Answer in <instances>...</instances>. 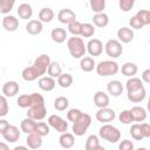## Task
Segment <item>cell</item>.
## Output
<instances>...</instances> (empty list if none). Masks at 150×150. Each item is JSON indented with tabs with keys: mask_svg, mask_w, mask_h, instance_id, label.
<instances>
[{
	"mask_svg": "<svg viewBox=\"0 0 150 150\" xmlns=\"http://www.w3.org/2000/svg\"><path fill=\"white\" fill-rule=\"evenodd\" d=\"M67 47L71 57L74 59H81L87 53L84 41L82 40V38H79V36L73 35V38H69L67 41Z\"/></svg>",
	"mask_w": 150,
	"mask_h": 150,
	"instance_id": "cell-1",
	"label": "cell"
},
{
	"mask_svg": "<svg viewBox=\"0 0 150 150\" xmlns=\"http://www.w3.org/2000/svg\"><path fill=\"white\" fill-rule=\"evenodd\" d=\"M98 136L109 143H117L121 139V131L116 127L104 123L98 130Z\"/></svg>",
	"mask_w": 150,
	"mask_h": 150,
	"instance_id": "cell-2",
	"label": "cell"
},
{
	"mask_svg": "<svg viewBox=\"0 0 150 150\" xmlns=\"http://www.w3.org/2000/svg\"><path fill=\"white\" fill-rule=\"evenodd\" d=\"M95 70L97 75L100 76H111L118 73L120 67L117 62L112 60H105V61H101L100 63H97L95 66Z\"/></svg>",
	"mask_w": 150,
	"mask_h": 150,
	"instance_id": "cell-3",
	"label": "cell"
},
{
	"mask_svg": "<svg viewBox=\"0 0 150 150\" xmlns=\"http://www.w3.org/2000/svg\"><path fill=\"white\" fill-rule=\"evenodd\" d=\"M90 124H91V116L89 114L82 112L81 116L73 122V127H71L73 134L75 136H83L87 132Z\"/></svg>",
	"mask_w": 150,
	"mask_h": 150,
	"instance_id": "cell-4",
	"label": "cell"
},
{
	"mask_svg": "<svg viewBox=\"0 0 150 150\" xmlns=\"http://www.w3.org/2000/svg\"><path fill=\"white\" fill-rule=\"evenodd\" d=\"M104 50L107 53V55L111 59H117L122 55L123 53V47H122V43L116 40V39H111V40H108L104 45Z\"/></svg>",
	"mask_w": 150,
	"mask_h": 150,
	"instance_id": "cell-5",
	"label": "cell"
},
{
	"mask_svg": "<svg viewBox=\"0 0 150 150\" xmlns=\"http://www.w3.org/2000/svg\"><path fill=\"white\" fill-rule=\"evenodd\" d=\"M50 63V57L48 54H41L39 55L35 60H34V63H33V67L35 68V70L38 71V74L40 76H43L46 73H47V69H48V66Z\"/></svg>",
	"mask_w": 150,
	"mask_h": 150,
	"instance_id": "cell-6",
	"label": "cell"
},
{
	"mask_svg": "<svg viewBox=\"0 0 150 150\" xmlns=\"http://www.w3.org/2000/svg\"><path fill=\"white\" fill-rule=\"evenodd\" d=\"M95 117L101 123H110V122H112L115 120L116 114H115L114 109L104 107V108H98V110L95 114Z\"/></svg>",
	"mask_w": 150,
	"mask_h": 150,
	"instance_id": "cell-7",
	"label": "cell"
},
{
	"mask_svg": "<svg viewBox=\"0 0 150 150\" xmlns=\"http://www.w3.org/2000/svg\"><path fill=\"white\" fill-rule=\"evenodd\" d=\"M48 124H49V127H52V128H54L57 132H64V131H67L68 130V122H66L61 116H59V115H50L49 117H48Z\"/></svg>",
	"mask_w": 150,
	"mask_h": 150,
	"instance_id": "cell-8",
	"label": "cell"
},
{
	"mask_svg": "<svg viewBox=\"0 0 150 150\" xmlns=\"http://www.w3.org/2000/svg\"><path fill=\"white\" fill-rule=\"evenodd\" d=\"M47 115V109L45 104L39 105H30L27 111V117L33 118L35 121H42Z\"/></svg>",
	"mask_w": 150,
	"mask_h": 150,
	"instance_id": "cell-9",
	"label": "cell"
},
{
	"mask_svg": "<svg viewBox=\"0 0 150 150\" xmlns=\"http://www.w3.org/2000/svg\"><path fill=\"white\" fill-rule=\"evenodd\" d=\"M86 49L90 56H98L103 52V43L98 39H91L86 45Z\"/></svg>",
	"mask_w": 150,
	"mask_h": 150,
	"instance_id": "cell-10",
	"label": "cell"
},
{
	"mask_svg": "<svg viewBox=\"0 0 150 150\" xmlns=\"http://www.w3.org/2000/svg\"><path fill=\"white\" fill-rule=\"evenodd\" d=\"M2 137H4V139H5L6 142H8V143H15V142H18L19 138H20V130H19L18 127L9 124L8 128L4 131Z\"/></svg>",
	"mask_w": 150,
	"mask_h": 150,
	"instance_id": "cell-11",
	"label": "cell"
},
{
	"mask_svg": "<svg viewBox=\"0 0 150 150\" xmlns=\"http://www.w3.org/2000/svg\"><path fill=\"white\" fill-rule=\"evenodd\" d=\"M127 96H128V100L130 102H132V103H139V102L144 101V98L146 96V90H145V88L143 86V87H141V88H138L136 90L128 91Z\"/></svg>",
	"mask_w": 150,
	"mask_h": 150,
	"instance_id": "cell-12",
	"label": "cell"
},
{
	"mask_svg": "<svg viewBox=\"0 0 150 150\" xmlns=\"http://www.w3.org/2000/svg\"><path fill=\"white\" fill-rule=\"evenodd\" d=\"M2 27L7 32H15L19 28V20L14 15L6 14L2 19Z\"/></svg>",
	"mask_w": 150,
	"mask_h": 150,
	"instance_id": "cell-13",
	"label": "cell"
},
{
	"mask_svg": "<svg viewBox=\"0 0 150 150\" xmlns=\"http://www.w3.org/2000/svg\"><path fill=\"white\" fill-rule=\"evenodd\" d=\"M117 38L121 43H129L134 40V30L129 27H121L117 30Z\"/></svg>",
	"mask_w": 150,
	"mask_h": 150,
	"instance_id": "cell-14",
	"label": "cell"
},
{
	"mask_svg": "<svg viewBox=\"0 0 150 150\" xmlns=\"http://www.w3.org/2000/svg\"><path fill=\"white\" fill-rule=\"evenodd\" d=\"M76 19V14L74 11H71L70 8H62L59 13H57V20L61 23L68 25L70 21Z\"/></svg>",
	"mask_w": 150,
	"mask_h": 150,
	"instance_id": "cell-15",
	"label": "cell"
},
{
	"mask_svg": "<svg viewBox=\"0 0 150 150\" xmlns=\"http://www.w3.org/2000/svg\"><path fill=\"white\" fill-rule=\"evenodd\" d=\"M38 84H39V88L41 90L52 91L56 86V81H55V79H53L50 76H40Z\"/></svg>",
	"mask_w": 150,
	"mask_h": 150,
	"instance_id": "cell-16",
	"label": "cell"
},
{
	"mask_svg": "<svg viewBox=\"0 0 150 150\" xmlns=\"http://www.w3.org/2000/svg\"><path fill=\"white\" fill-rule=\"evenodd\" d=\"M19 84L15 81H7L4 86H2V94L6 97H14L18 93H19Z\"/></svg>",
	"mask_w": 150,
	"mask_h": 150,
	"instance_id": "cell-17",
	"label": "cell"
},
{
	"mask_svg": "<svg viewBox=\"0 0 150 150\" xmlns=\"http://www.w3.org/2000/svg\"><path fill=\"white\" fill-rule=\"evenodd\" d=\"M123 89H124V88H123V84H122V82L118 81V80L109 81L108 84H107V90H108V93H109L111 96H114V97L120 96V95L123 93Z\"/></svg>",
	"mask_w": 150,
	"mask_h": 150,
	"instance_id": "cell-18",
	"label": "cell"
},
{
	"mask_svg": "<svg viewBox=\"0 0 150 150\" xmlns=\"http://www.w3.org/2000/svg\"><path fill=\"white\" fill-rule=\"evenodd\" d=\"M59 143H60V145H61L62 148H64V149H70V148H73L74 144H75L74 134L67 132V131L61 132V135H60V137H59Z\"/></svg>",
	"mask_w": 150,
	"mask_h": 150,
	"instance_id": "cell-19",
	"label": "cell"
},
{
	"mask_svg": "<svg viewBox=\"0 0 150 150\" xmlns=\"http://www.w3.org/2000/svg\"><path fill=\"white\" fill-rule=\"evenodd\" d=\"M26 144L30 149H39V148L42 146V137L40 135H38L36 132L27 134Z\"/></svg>",
	"mask_w": 150,
	"mask_h": 150,
	"instance_id": "cell-20",
	"label": "cell"
},
{
	"mask_svg": "<svg viewBox=\"0 0 150 150\" xmlns=\"http://www.w3.org/2000/svg\"><path fill=\"white\" fill-rule=\"evenodd\" d=\"M43 26L40 20H29L26 25V32L30 35H38L42 32Z\"/></svg>",
	"mask_w": 150,
	"mask_h": 150,
	"instance_id": "cell-21",
	"label": "cell"
},
{
	"mask_svg": "<svg viewBox=\"0 0 150 150\" xmlns=\"http://www.w3.org/2000/svg\"><path fill=\"white\" fill-rule=\"evenodd\" d=\"M109 96L104 91H96L94 95V104L97 108H104L109 105Z\"/></svg>",
	"mask_w": 150,
	"mask_h": 150,
	"instance_id": "cell-22",
	"label": "cell"
},
{
	"mask_svg": "<svg viewBox=\"0 0 150 150\" xmlns=\"http://www.w3.org/2000/svg\"><path fill=\"white\" fill-rule=\"evenodd\" d=\"M130 114L134 122H143L146 118V110L143 107L135 105L130 109Z\"/></svg>",
	"mask_w": 150,
	"mask_h": 150,
	"instance_id": "cell-23",
	"label": "cell"
},
{
	"mask_svg": "<svg viewBox=\"0 0 150 150\" xmlns=\"http://www.w3.org/2000/svg\"><path fill=\"white\" fill-rule=\"evenodd\" d=\"M16 12H18L19 18H20V19H23V20H28V19H30L32 15H33V8H32V6H30L29 4H27V2H23V4L19 5Z\"/></svg>",
	"mask_w": 150,
	"mask_h": 150,
	"instance_id": "cell-24",
	"label": "cell"
},
{
	"mask_svg": "<svg viewBox=\"0 0 150 150\" xmlns=\"http://www.w3.org/2000/svg\"><path fill=\"white\" fill-rule=\"evenodd\" d=\"M95 61L91 56H83L81 57V61H80V68L81 70H83L84 73H90L95 69Z\"/></svg>",
	"mask_w": 150,
	"mask_h": 150,
	"instance_id": "cell-25",
	"label": "cell"
},
{
	"mask_svg": "<svg viewBox=\"0 0 150 150\" xmlns=\"http://www.w3.org/2000/svg\"><path fill=\"white\" fill-rule=\"evenodd\" d=\"M50 38H52V40H53L54 42H56V43H62V42H64L66 39H67V32H66V29H63V28L56 27V28H54V29L50 32Z\"/></svg>",
	"mask_w": 150,
	"mask_h": 150,
	"instance_id": "cell-26",
	"label": "cell"
},
{
	"mask_svg": "<svg viewBox=\"0 0 150 150\" xmlns=\"http://www.w3.org/2000/svg\"><path fill=\"white\" fill-rule=\"evenodd\" d=\"M93 22L96 27H100V28H103L105 26H108L109 23V16L108 14H105L104 12H101V13H95L94 16H93Z\"/></svg>",
	"mask_w": 150,
	"mask_h": 150,
	"instance_id": "cell-27",
	"label": "cell"
},
{
	"mask_svg": "<svg viewBox=\"0 0 150 150\" xmlns=\"http://www.w3.org/2000/svg\"><path fill=\"white\" fill-rule=\"evenodd\" d=\"M35 125H36V121L33 120V118H29V117H26L21 121L20 123V129L22 132L25 134H30V132H34L35 130Z\"/></svg>",
	"mask_w": 150,
	"mask_h": 150,
	"instance_id": "cell-28",
	"label": "cell"
},
{
	"mask_svg": "<svg viewBox=\"0 0 150 150\" xmlns=\"http://www.w3.org/2000/svg\"><path fill=\"white\" fill-rule=\"evenodd\" d=\"M84 146H86V150H103V146L100 144L98 137L96 135L88 136Z\"/></svg>",
	"mask_w": 150,
	"mask_h": 150,
	"instance_id": "cell-29",
	"label": "cell"
},
{
	"mask_svg": "<svg viewBox=\"0 0 150 150\" xmlns=\"http://www.w3.org/2000/svg\"><path fill=\"white\" fill-rule=\"evenodd\" d=\"M55 16V13L52 8L49 7H45V8H41L40 12H39V20L41 22H45V23H48L50 22Z\"/></svg>",
	"mask_w": 150,
	"mask_h": 150,
	"instance_id": "cell-30",
	"label": "cell"
},
{
	"mask_svg": "<svg viewBox=\"0 0 150 150\" xmlns=\"http://www.w3.org/2000/svg\"><path fill=\"white\" fill-rule=\"evenodd\" d=\"M21 76H22V79H23L25 81H27V82L35 81L38 77H40V75L38 74V71L35 70V68H34L33 66H30V67H26V68L22 70Z\"/></svg>",
	"mask_w": 150,
	"mask_h": 150,
	"instance_id": "cell-31",
	"label": "cell"
},
{
	"mask_svg": "<svg viewBox=\"0 0 150 150\" xmlns=\"http://www.w3.org/2000/svg\"><path fill=\"white\" fill-rule=\"evenodd\" d=\"M137 70H138V68H137L136 63H134V62H125V63L122 66V68H121L122 74H123L124 76H127V77L135 76L136 73H137Z\"/></svg>",
	"mask_w": 150,
	"mask_h": 150,
	"instance_id": "cell-32",
	"label": "cell"
},
{
	"mask_svg": "<svg viewBox=\"0 0 150 150\" xmlns=\"http://www.w3.org/2000/svg\"><path fill=\"white\" fill-rule=\"evenodd\" d=\"M47 73H48V76H50L53 79H57L60 76V74L62 73V68H61L59 62L50 61V63L48 66V69H47Z\"/></svg>",
	"mask_w": 150,
	"mask_h": 150,
	"instance_id": "cell-33",
	"label": "cell"
},
{
	"mask_svg": "<svg viewBox=\"0 0 150 150\" xmlns=\"http://www.w3.org/2000/svg\"><path fill=\"white\" fill-rule=\"evenodd\" d=\"M73 76L68 73H61L60 76L57 77V84L61 87V88H69L71 84H73Z\"/></svg>",
	"mask_w": 150,
	"mask_h": 150,
	"instance_id": "cell-34",
	"label": "cell"
},
{
	"mask_svg": "<svg viewBox=\"0 0 150 150\" xmlns=\"http://www.w3.org/2000/svg\"><path fill=\"white\" fill-rule=\"evenodd\" d=\"M143 87V82L141 79L138 77H135V76H131L127 83H125V88H127V91H132V90H136L138 88Z\"/></svg>",
	"mask_w": 150,
	"mask_h": 150,
	"instance_id": "cell-35",
	"label": "cell"
},
{
	"mask_svg": "<svg viewBox=\"0 0 150 150\" xmlns=\"http://www.w3.org/2000/svg\"><path fill=\"white\" fill-rule=\"evenodd\" d=\"M69 105V101L64 96H59L54 100V108L57 111H64Z\"/></svg>",
	"mask_w": 150,
	"mask_h": 150,
	"instance_id": "cell-36",
	"label": "cell"
},
{
	"mask_svg": "<svg viewBox=\"0 0 150 150\" xmlns=\"http://www.w3.org/2000/svg\"><path fill=\"white\" fill-rule=\"evenodd\" d=\"M81 28H82V23L80 21H77L76 19L68 23V30L74 36H79L81 34Z\"/></svg>",
	"mask_w": 150,
	"mask_h": 150,
	"instance_id": "cell-37",
	"label": "cell"
},
{
	"mask_svg": "<svg viewBox=\"0 0 150 150\" xmlns=\"http://www.w3.org/2000/svg\"><path fill=\"white\" fill-rule=\"evenodd\" d=\"M15 5V0H0V13L8 14Z\"/></svg>",
	"mask_w": 150,
	"mask_h": 150,
	"instance_id": "cell-38",
	"label": "cell"
},
{
	"mask_svg": "<svg viewBox=\"0 0 150 150\" xmlns=\"http://www.w3.org/2000/svg\"><path fill=\"white\" fill-rule=\"evenodd\" d=\"M34 132H36V134L40 135L41 137L47 136V135L49 134V124H47L46 122H36Z\"/></svg>",
	"mask_w": 150,
	"mask_h": 150,
	"instance_id": "cell-39",
	"label": "cell"
},
{
	"mask_svg": "<svg viewBox=\"0 0 150 150\" xmlns=\"http://www.w3.org/2000/svg\"><path fill=\"white\" fill-rule=\"evenodd\" d=\"M89 5L94 13H101L105 8V0H89Z\"/></svg>",
	"mask_w": 150,
	"mask_h": 150,
	"instance_id": "cell-40",
	"label": "cell"
},
{
	"mask_svg": "<svg viewBox=\"0 0 150 150\" xmlns=\"http://www.w3.org/2000/svg\"><path fill=\"white\" fill-rule=\"evenodd\" d=\"M136 16H137V19L142 22L143 26L150 25V12H149L148 9H139V11L136 13Z\"/></svg>",
	"mask_w": 150,
	"mask_h": 150,
	"instance_id": "cell-41",
	"label": "cell"
},
{
	"mask_svg": "<svg viewBox=\"0 0 150 150\" xmlns=\"http://www.w3.org/2000/svg\"><path fill=\"white\" fill-rule=\"evenodd\" d=\"M95 34V27L91 23H82L81 28V36L83 38H91Z\"/></svg>",
	"mask_w": 150,
	"mask_h": 150,
	"instance_id": "cell-42",
	"label": "cell"
},
{
	"mask_svg": "<svg viewBox=\"0 0 150 150\" xmlns=\"http://www.w3.org/2000/svg\"><path fill=\"white\" fill-rule=\"evenodd\" d=\"M16 103H18V105L20 107V108H22V109H28L29 107H30V94L28 95V94H22V95H20L19 97H18V100H16Z\"/></svg>",
	"mask_w": 150,
	"mask_h": 150,
	"instance_id": "cell-43",
	"label": "cell"
},
{
	"mask_svg": "<svg viewBox=\"0 0 150 150\" xmlns=\"http://www.w3.org/2000/svg\"><path fill=\"white\" fill-rule=\"evenodd\" d=\"M130 135L131 137L135 139V141H142L144 137L142 135V131H141V128H139V123H135L130 127Z\"/></svg>",
	"mask_w": 150,
	"mask_h": 150,
	"instance_id": "cell-44",
	"label": "cell"
},
{
	"mask_svg": "<svg viewBox=\"0 0 150 150\" xmlns=\"http://www.w3.org/2000/svg\"><path fill=\"white\" fill-rule=\"evenodd\" d=\"M9 111L8 102L5 95H0V117H5Z\"/></svg>",
	"mask_w": 150,
	"mask_h": 150,
	"instance_id": "cell-45",
	"label": "cell"
},
{
	"mask_svg": "<svg viewBox=\"0 0 150 150\" xmlns=\"http://www.w3.org/2000/svg\"><path fill=\"white\" fill-rule=\"evenodd\" d=\"M118 121L123 124H130L132 121V117H131V114H130V110H123L120 115H118Z\"/></svg>",
	"mask_w": 150,
	"mask_h": 150,
	"instance_id": "cell-46",
	"label": "cell"
},
{
	"mask_svg": "<svg viewBox=\"0 0 150 150\" xmlns=\"http://www.w3.org/2000/svg\"><path fill=\"white\" fill-rule=\"evenodd\" d=\"M134 5H135V0H118V6L123 12L131 11Z\"/></svg>",
	"mask_w": 150,
	"mask_h": 150,
	"instance_id": "cell-47",
	"label": "cell"
},
{
	"mask_svg": "<svg viewBox=\"0 0 150 150\" xmlns=\"http://www.w3.org/2000/svg\"><path fill=\"white\" fill-rule=\"evenodd\" d=\"M81 114H82V111L80 109H76V108L69 109L68 112H67V120L69 122H74V121H76L81 116Z\"/></svg>",
	"mask_w": 150,
	"mask_h": 150,
	"instance_id": "cell-48",
	"label": "cell"
},
{
	"mask_svg": "<svg viewBox=\"0 0 150 150\" xmlns=\"http://www.w3.org/2000/svg\"><path fill=\"white\" fill-rule=\"evenodd\" d=\"M129 25H130V27L134 28V29H141V28L144 27V26L142 25V22L137 19L136 15H134V16L130 18V20H129Z\"/></svg>",
	"mask_w": 150,
	"mask_h": 150,
	"instance_id": "cell-49",
	"label": "cell"
},
{
	"mask_svg": "<svg viewBox=\"0 0 150 150\" xmlns=\"http://www.w3.org/2000/svg\"><path fill=\"white\" fill-rule=\"evenodd\" d=\"M118 149L120 150H132L134 149V143L129 139H123L120 145H118Z\"/></svg>",
	"mask_w": 150,
	"mask_h": 150,
	"instance_id": "cell-50",
	"label": "cell"
},
{
	"mask_svg": "<svg viewBox=\"0 0 150 150\" xmlns=\"http://www.w3.org/2000/svg\"><path fill=\"white\" fill-rule=\"evenodd\" d=\"M139 128H141V131H142V135L144 138H149L150 137V124L149 123H141L139 124Z\"/></svg>",
	"mask_w": 150,
	"mask_h": 150,
	"instance_id": "cell-51",
	"label": "cell"
},
{
	"mask_svg": "<svg viewBox=\"0 0 150 150\" xmlns=\"http://www.w3.org/2000/svg\"><path fill=\"white\" fill-rule=\"evenodd\" d=\"M8 125H9V122L7 121V120H5V118H1L0 117V134L2 135L4 134V131L8 128Z\"/></svg>",
	"mask_w": 150,
	"mask_h": 150,
	"instance_id": "cell-52",
	"label": "cell"
},
{
	"mask_svg": "<svg viewBox=\"0 0 150 150\" xmlns=\"http://www.w3.org/2000/svg\"><path fill=\"white\" fill-rule=\"evenodd\" d=\"M142 82H145V83H150V69H145L143 73H142Z\"/></svg>",
	"mask_w": 150,
	"mask_h": 150,
	"instance_id": "cell-53",
	"label": "cell"
},
{
	"mask_svg": "<svg viewBox=\"0 0 150 150\" xmlns=\"http://www.w3.org/2000/svg\"><path fill=\"white\" fill-rule=\"evenodd\" d=\"M0 150H8V145L4 142H0Z\"/></svg>",
	"mask_w": 150,
	"mask_h": 150,
	"instance_id": "cell-54",
	"label": "cell"
},
{
	"mask_svg": "<svg viewBox=\"0 0 150 150\" xmlns=\"http://www.w3.org/2000/svg\"><path fill=\"white\" fill-rule=\"evenodd\" d=\"M28 146H25V145H18L14 148V150H26Z\"/></svg>",
	"mask_w": 150,
	"mask_h": 150,
	"instance_id": "cell-55",
	"label": "cell"
}]
</instances>
